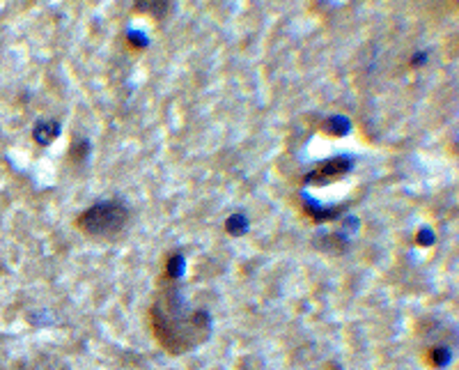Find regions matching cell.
<instances>
[{
    "mask_svg": "<svg viewBox=\"0 0 459 370\" xmlns=\"http://www.w3.org/2000/svg\"><path fill=\"white\" fill-rule=\"evenodd\" d=\"M351 168H353V156H333V159H328V161L319 163L312 172H308L306 182L319 184V186L328 184V182H333V179L344 177Z\"/></svg>",
    "mask_w": 459,
    "mask_h": 370,
    "instance_id": "obj_3",
    "label": "cell"
},
{
    "mask_svg": "<svg viewBox=\"0 0 459 370\" xmlns=\"http://www.w3.org/2000/svg\"><path fill=\"white\" fill-rule=\"evenodd\" d=\"M149 327L156 343L172 357H182L202 345L212 334V315L193 308L182 294L179 281L161 276V290L149 308Z\"/></svg>",
    "mask_w": 459,
    "mask_h": 370,
    "instance_id": "obj_1",
    "label": "cell"
},
{
    "mask_svg": "<svg viewBox=\"0 0 459 370\" xmlns=\"http://www.w3.org/2000/svg\"><path fill=\"white\" fill-rule=\"evenodd\" d=\"M126 37H129V42L133 44V47H138V49H145L147 47V37H145V33H138V30H129L126 33Z\"/></svg>",
    "mask_w": 459,
    "mask_h": 370,
    "instance_id": "obj_9",
    "label": "cell"
},
{
    "mask_svg": "<svg viewBox=\"0 0 459 370\" xmlns=\"http://www.w3.org/2000/svg\"><path fill=\"white\" fill-rule=\"evenodd\" d=\"M248 228H251V223H248V216L242 214V211L228 216V221H225V230H228L232 237H244Z\"/></svg>",
    "mask_w": 459,
    "mask_h": 370,
    "instance_id": "obj_5",
    "label": "cell"
},
{
    "mask_svg": "<svg viewBox=\"0 0 459 370\" xmlns=\"http://www.w3.org/2000/svg\"><path fill=\"white\" fill-rule=\"evenodd\" d=\"M430 366L432 368H443L450 364V350H446V347H432L430 350Z\"/></svg>",
    "mask_w": 459,
    "mask_h": 370,
    "instance_id": "obj_8",
    "label": "cell"
},
{
    "mask_svg": "<svg viewBox=\"0 0 459 370\" xmlns=\"http://www.w3.org/2000/svg\"><path fill=\"white\" fill-rule=\"evenodd\" d=\"M129 221V207L119 200H101L78 214L76 225L90 237H115Z\"/></svg>",
    "mask_w": 459,
    "mask_h": 370,
    "instance_id": "obj_2",
    "label": "cell"
},
{
    "mask_svg": "<svg viewBox=\"0 0 459 370\" xmlns=\"http://www.w3.org/2000/svg\"><path fill=\"white\" fill-rule=\"evenodd\" d=\"M186 274V260L182 253H172L168 258V264H165L163 276L175 278V281H182V276Z\"/></svg>",
    "mask_w": 459,
    "mask_h": 370,
    "instance_id": "obj_6",
    "label": "cell"
},
{
    "mask_svg": "<svg viewBox=\"0 0 459 370\" xmlns=\"http://www.w3.org/2000/svg\"><path fill=\"white\" fill-rule=\"evenodd\" d=\"M324 129H326L328 134H333V136H344V134H349L351 122H349V120L344 118V115H333V118L326 120Z\"/></svg>",
    "mask_w": 459,
    "mask_h": 370,
    "instance_id": "obj_7",
    "label": "cell"
},
{
    "mask_svg": "<svg viewBox=\"0 0 459 370\" xmlns=\"http://www.w3.org/2000/svg\"><path fill=\"white\" fill-rule=\"evenodd\" d=\"M60 136V122L56 120H40L35 127H33V138L37 145H51L56 138Z\"/></svg>",
    "mask_w": 459,
    "mask_h": 370,
    "instance_id": "obj_4",
    "label": "cell"
},
{
    "mask_svg": "<svg viewBox=\"0 0 459 370\" xmlns=\"http://www.w3.org/2000/svg\"><path fill=\"white\" fill-rule=\"evenodd\" d=\"M418 244L420 246H430V244H434V232L430 230V228H423L418 232Z\"/></svg>",
    "mask_w": 459,
    "mask_h": 370,
    "instance_id": "obj_10",
    "label": "cell"
}]
</instances>
